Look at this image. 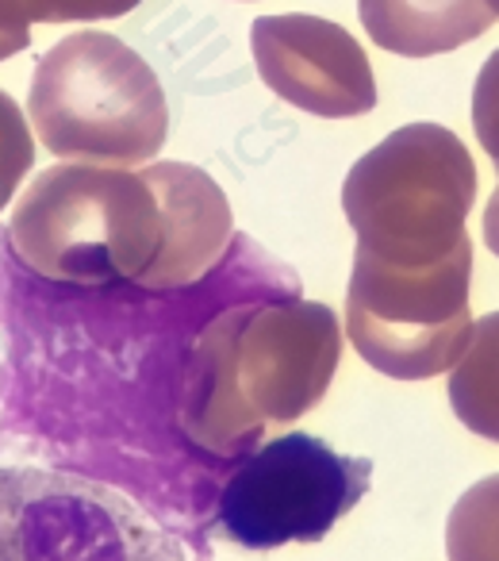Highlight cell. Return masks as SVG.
Instances as JSON below:
<instances>
[{
	"label": "cell",
	"mask_w": 499,
	"mask_h": 561,
	"mask_svg": "<svg viewBox=\"0 0 499 561\" xmlns=\"http://www.w3.org/2000/svg\"><path fill=\"white\" fill-rule=\"evenodd\" d=\"M12 254L50 285L70 289H193L231 250L227 193L188 162H62L20 196Z\"/></svg>",
	"instance_id": "6da1fadb"
},
{
	"label": "cell",
	"mask_w": 499,
	"mask_h": 561,
	"mask_svg": "<svg viewBox=\"0 0 499 561\" xmlns=\"http://www.w3.org/2000/svg\"><path fill=\"white\" fill-rule=\"evenodd\" d=\"M338 358L343 331L320 300L219 308L185 362L181 438L208 469L246 458L269 423H292L320 404Z\"/></svg>",
	"instance_id": "7a4b0ae2"
},
{
	"label": "cell",
	"mask_w": 499,
	"mask_h": 561,
	"mask_svg": "<svg viewBox=\"0 0 499 561\" xmlns=\"http://www.w3.org/2000/svg\"><path fill=\"white\" fill-rule=\"evenodd\" d=\"M27 116L58 158L147 165L170 135V104L150 62L108 32H78L35 62Z\"/></svg>",
	"instance_id": "3957f363"
},
{
	"label": "cell",
	"mask_w": 499,
	"mask_h": 561,
	"mask_svg": "<svg viewBox=\"0 0 499 561\" xmlns=\"http://www.w3.org/2000/svg\"><path fill=\"white\" fill-rule=\"evenodd\" d=\"M476 201V165L442 124H407L353 162L343 211L358 254L388 265H434L473 247L465 219Z\"/></svg>",
	"instance_id": "277c9868"
},
{
	"label": "cell",
	"mask_w": 499,
	"mask_h": 561,
	"mask_svg": "<svg viewBox=\"0 0 499 561\" xmlns=\"http://www.w3.org/2000/svg\"><path fill=\"white\" fill-rule=\"evenodd\" d=\"M0 561H185V542L104 481L0 466Z\"/></svg>",
	"instance_id": "5b68a950"
},
{
	"label": "cell",
	"mask_w": 499,
	"mask_h": 561,
	"mask_svg": "<svg viewBox=\"0 0 499 561\" xmlns=\"http://www.w3.org/2000/svg\"><path fill=\"white\" fill-rule=\"evenodd\" d=\"M373 461L292 431L239 458L219 481L208 530L242 550L320 542L365 500Z\"/></svg>",
	"instance_id": "8992f818"
},
{
	"label": "cell",
	"mask_w": 499,
	"mask_h": 561,
	"mask_svg": "<svg viewBox=\"0 0 499 561\" xmlns=\"http://www.w3.org/2000/svg\"><path fill=\"white\" fill-rule=\"evenodd\" d=\"M468 280L473 247L415 270L353 254L346 293V335L353 351L396 381H427L453 369L473 335Z\"/></svg>",
	"instance_id": "52a82bcc"
},
{
	"label": "cell",
	"mask_w": 499,
	"mask_h": 561,
	"mask_svg": "<svg viewBox=\"0 0 499 561\" xmlns=\"http://www.w3.org/2000/svg\"><path fill=\"white\" fill-rule=\"evenodd\" d=\"M258 73L285 104L323 119H353L376 108V78L361 43L323 16H262L250 27Z\"/></svg>",
	"instance_id": "ba28073f"
},
{
	"label": "cell",
	"mask_w": 499,
	"mask_h": 561,
	"mask_svg": "<svg viewBox=\"0 0 499 561\" xmlns=\"http://www.w3.org/2000/svg\"><path fill=\"white\" fill-rule=\"evenodd\" d=\"M358 16L376 47L404 58L457 50L499 20L488 0H358Z\"/></svg>",
	"instance_id": "9c48e42d"
},
{
	"label": "cell",
	"mask_w": 499,
	"mask_h": 561,
	"mask_svg": "<svg viewBox=\"0 0 499 561\" xmlns=\"http://www.w3.org/2000/svg\"><path fill=\"white\" fill-rule=\"evenodd\" d=\"M450 408L473 435L499 443V312L473 323L465 354L450 369Z\"/></svg>",
	"instance_id": "30bf717a"
},
{
	"label": "cell",
	"mask_w": 499,
	"mask_h": 561,
	"mask_svg": "<svg viewBox=\"0 0 499 561\" xmlns=\"http://www.w3.org/2000/svg\"><path fill=\"white\" fill-rule=\"evenodd\" d=\"M450 561H499V473L476 481L445 519Z\"/></svg>",
	"instance_id": "8fae6325"
},
{
	"label": "cell",
	"mask_w": 499,
	"mask_h": 561,
	"mask_svg": "<svg viewBox=\"0 0 499 561\" xmlns=\"http://www.w3.org/2000/svg\"><path fill=\"white\" fill-rule=\"evenodd\" d=\"M35 165V139L20 104L0 89V211L24 185L27 170Z\"/></svg>",
	"instance_id": "7c38bea8"
},
{
	"label": "cell",
	"mask_w": 499,
	"mask_h": 561,
	"mask_svg": "<svg viewBox=\"0 0 499 561\" xmlns=\"http://www.w3.org/2000/svg\"><path fill=\"white\" fill-rule=\"evenodd\" d=\"M32 24H93L127 16L142 0H20Z\"/></svg>",
	"instance_id": "4fadbf2b"
},
{
	"label": "cell",
	"mask_w": 499,
	"mask_h": 561,
	"mask_svg": "<svg viewBox=\"0 0 499 561\" xmlns=\"http://www.w3.org/2000/svg\"><path fill=\"white\" fill-rule=\"evenodd\" d=\"M473 127L480 139L484 154L496 162L499 170V47L488 55V62L480 66L473 85Z\"/></svg>",
	"instance_id": "5bb4252c"
},
{
	"label": "cell",
	"mask_w": 499,
	"mask_h": 561,
	"mask_svg": "<svg viewBox=\"0 0 499 561\" xmlns=\"http://www.w3.org/2000/svg\"><path fill=\"white\" fill-rule=\"evenodd\" d=\"M32 43V20L20 0H0V62Z\"/></svg>",
	"instance_id": "9a60e30c"
},
{
	"label": "cell",
	"mask_w": 499,
	"mask_h": 561,
	"mask_svg": "<svg viewBox=\"0 0 499 561\" xmlns=\"http://www.w3.org/2000/svg\"><path fill=\"white\" fill-rule=\"evenodd\" d=\"M484 242H488V250L499 257V188L491 193L488 211H484Z\"/></svg>",
	"instance_id": "2e32d148"
},
{
	"label": "cell",
	"mask_w": 499,
	"mask_h": 561,
	"mask_svg": "<svg viewBox=\"0 0 499 561\" xmlns=\"http://www.w3.org/2000/svg\"><path fill=\"white\" fill-rule=\"evenodd\" d=\"M488 9H491V12H496V16H499V0H488Z\"/></svg>",
	"instance_id": "e0dca14e"
},
{
	"label": "cell",
	"mask_w": 499,
	"mask_h": 561,
	"mask_svg": "<svg viewBox=\"0 0 499 561\" xmlns=\"http://www.w3.org/2000/svg\"><path fill=\"white\" fill-rule=\"evenodd\" d=\"M242 4H246V0H242Z\"/></svg>",
	"instance_id": "ac0fdd59"
}]
</instances>
